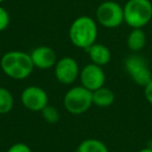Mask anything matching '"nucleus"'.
<instances>
[{
    "label": "nucleus",
    "instance_id": "f257e3e1",
    "mask_svg": "<svg viewBox=\"0 0 152 152\" xmlns=\"http://www.w3.org/2000/svg\"><path fill=\"white\" fill-rule=\"evenodd\" d=\"M0 66L3 73L15 80L27 78L34 69L29 53L20 50H12L4 53L0 61Z\"/></svg>",
    "mask_w": 152,
    "mask_h": 152
},
{
    "label": "nucleus",
    "instance_id": "f03ea898",
    "mask_svg": "<svg viewBox=\"0 0 152 152\" xmlns=\"http://www.w3.org/2000/svg\"><path fill=\"white\" fill-rule=\"evenodd\" d=\"M98 37V26L96 21L89 16L77 17L69 28L71 43L77 48L88 49L95 44Z\"/></svg>",
    "mask_w": 152,
    "mask_h": 152
},
{
    "label": "nucleus",
    "instance_id": "7ed1b4c3",
    "mask_svg": "<svg viewBox=\"0 0 152 152\" xmlns=\"http://www.w3.org/2000/svg\"><path fill=\"white\" fill-rule=\"evenodd\" d=\"M124 22L131 28H143L152 20L150 0H128L123 7Z\"/></svg>",
    "mask_w": 152,
    "mask_h": 152
},
{
    "label": "nucleus",
    "instance_id": "20e7f679",
    "mask_svg": "<svg viewBox=\"0 0 152 152\" xmlns=\"http://www.w3.org/2000/svg\"><path fill=\"white\" fill-rule=\"evenodd\" d=\"M93 105V92L83 86L73 87L64 97V106L72 115H81Z\"/></svg>",
    "mask_w": 152,
    "mask_h": 152
},
{
    "label": "nucleus",
    "instance_id": "39448f33",
    "mask_svg": "<svg viewBox=\"0 0 152 152\" xmlns=\"http://www.w3.org/2000/svg\"><path fill=\"white\" fill-rule=\"evenodd\" d=\"M96 20L105 28H117L124 22V11L118 2L107 0L100 3L96 10Z\"/></svg>",
    "mask_w": 152,
    "mask_h": 152
},
{
    "label": "nucleus",
    "instance_id": "423d86ee",
    "mask_svg": "<svg viewBox=\"0 0 152 152\" xmlns=\"http://www.w3.org/2000/svg\"><path fill=\"white\" fill-rule=\"evenodd\" d=\"M124 67L130 78L141 87H145L152 79V72L147 61L137 53H133L126 57Z\"/></svg>",
    "mask_w": 152,
    "mask_h": 152
},
{
    "label": "nucleus",
    "instance_id": "0eeeda50",
    "mask_svg": "<svg viewBox=\"0 0 152 152\" xmlns=\"http://www.w3.org/2000/svg\"><path fill=\"white\" fill-rule=\"evenodd\" d=\"M48 100L46 91L38 86L25 88L21 94V103L26 110L34 113L42 112L48 105Z\"/></svg>",
    "mask_w": 152,
    "mask_h": 152
},
{
    "label": "nucleus",
    "instance_id": "6e6552de",
    "mask_svg": "<svg viewBox=\"0 0 152 152\" xmlns=\"http://www.w3.org/2000/svg\"><path fill=\"white\" fill-rule=\"evenodd\" d=\"M80 70L78 63L71 56L58 59L54 66L55 78L61 85H71L79 77Z\"/></svg>",
    "mask_w": 152,
    "mask_h": 152
},
{
    "label": "nucleus",
    "instance_id": "1a4fd4ad",
    "mask_svg": "<svg viewBox=\"0 0 152 152\" xmlns=\"http://www.w3.org/2000/svg\"><path fill=\"white\" fill-rule=\"evenodd\" d=\"M81 86L89 91L94 92L104 87L105 83V73L100 66L91 63L86 65L79 74Z\"/></svg>",
    "mask_w": 152,
    "mask_h": 152
},
{
    "label": "nucleus",
    "instance_id": "9d476101",
    "mask_svg": "<svg viewBox=\"0 0 152 152\" xmlns=\"http://www.w3.org/2000/svg\"><path fill=\"white\" fill-rule=\"evenodd\" d=\"M34 68L41 70H47L54 67L57 61L55 51L48 46H39L32 49L29 53Z\"/></svg>",
    "mask_w": 152,
    "mask_h": 152
},
{
    "label": "nucleus",
    "instance_id": "9b49d317",
    "mask_svg": "<svg viewBox=\"0 0 152 152\" xmlns=\"http://www.w3.org/2000/svg\"><path fill=\"white\" fill-rule=\"evenodd\" d=\"M87 53L89 54V57L91 58L92 63L98 65L100 67L107 65L112 59V53L110 50L103 44L96 42L92 46H90L88 49H86Z\"/></svg>",
    "mask_w": 152,
    "mask_h": 152
},
{
    "label": "nucleus",
    "instance_id": "f8f14e48",
    "mask_svg": "<svg viewBox=\"0 0 152 152\" xmlns=\"http://www.w3.org/2000/svg\"><path fill=\"white\" fill-rule=\"evenodd\" d=\"M147 38L143 28H132L127 37V47L132 52H139L146 46Z\"/></svg>",
    "mask_w": 152,
    "mask_h": 152
},
{
    "label": "nucleus",
    "instance_id": "ddd939ff",
    "mask_svg": "<svg viewBox=\"0 0 152 152\" xmlns=\"http://www.w3.org/2000/svg\"><path fill=\"white\" fill-rule=\"evenodd\" d=\"M115 101V93L110 89L102 87L93 92V104L99 107L110 106Z\"/></svg>",
    "mask_w": 152,
    "mask_h": 152
},
{
    "label": "nucleus",
    "instance_id": "4468645a",
    "mask_svg": "<svg viewBox=\"0 0 152 152\" xmlns=\"http://www.w3.org/2000/svg\"><path fill=\"white\" fill-rule=\"evenodd\" d=\"M76 152H110V150L100 140L88 139L79 144Z\"/></svg>",
    "mask_w": 152,
    "mask_h": 152
},
{
    "label": "nucleus",
    "instance_id": "2eb2a0df",
    "mask_svg": "<svg viewBox=\"0 0 152 152\" xmlns=\"http://www.w3.org/2000/svg\"><path fill=\"white\" fill-rule=\"evenodd\" d=\"M14 107V97L11 91L0 87V115L9 114Z\"/></svg>",
    "mask_w": 152,
    "mask_h": 152
},
{
    "label": "nucleus",
    "instance_id": "dca6fc26",
    "mask_svg": "<svg viewBox=\"0 0 152 152\" xmlns=\"http://www.w3.org/2000/svg\"><path fill=\"white\" fill-rule=\"evenodd\" d=\"M41 113H42L44 120L49 124H54L59 120V112L53 105H49L48 104L47 106H45L44 110Z\"/></svg>",
    "mask_w": 152,
    "mask_h": 152
},
{
    "label": "nucleus",
    "instance_id": "f3484780",
    "mask_svg": "<svg viewBox=\"0 0 152 152\" xmlns=\"http://www.w3.org/2000/svg\"><path fill=\"white\" fill-rule=\"evenodd\" d=\"M10 24V15L4 7L0 4V32L7 28Z\"/></svg>",
    "mask_w": 152,
    "mask_h": 152
},
{
    "label": "nucleus",
    "instance_id": "a211bd4d",
    "mask_svg": "<svg viewBox=\"0 0 152 152\" xmlns=\"http://www.w3.org/2000/svg\"><path fill=\"white\" fill-rule=\"evenodd\" d=\"M7 152H32L30 147L25 143H15L7 149Z\"/></svg>",
    "mask_w": 152,
    "mask_h": 152
},
{
    "label": "nucleus",
    "instance_id": "6ab92c4d",
    "mask_svg": "<svg viewBox=\"0 0 152 152\" xmlns=\"http://www.w3.org/2000/svg\"><path fill=\"white\" fill-rule=\"evenodd\" d=\"M144 96L146 100L152 105V79L144 87Z\"/></svg>",
    "mask_w": 152,
    "mask_h": 152
},
{
    "label": "nucleus",
    "instance_id": "aec40b11",
    "mask_svg": "<svg viewBox=\"0 0 152 152\" xmlns=\"http://www.w3.org/2000/svg\"><path fill=\"white\" fill-rule=\"evenodd\" d=\"M137 152H152V148H144V149H141Z\"/></svg>",
    "mask_w": 152,
    "mask_h": 152
},
{
    "label": "nucleus",
    "instance_id": "412c9836",
    "mask_svg": "<svg viewBox=\"0 0 152 152\" xmlns=\"http://www.w3.org/2000/svg\"><path fill=\"white\" fill-rule=\"evenodd\" d=\"M3 1H4V0H0V4H1V3H2Z\"/></svg>",
    "mask_w": 152,
    "mask_h": 152
}]
</instances>
